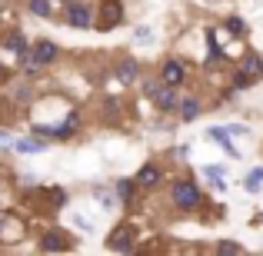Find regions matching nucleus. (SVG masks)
<instances>
[{
    "label": "nucleus",
    "mask_w": 263,
    "mask_h": 256,
    "mask_svg": "<svg viewBox=\"0 0 263 256\" xmlns=\"http://www.w3.org/2000/svg\"><path fill=\"white\" fill-rule=\"evenodd\" d=\"M263 77V57L260 53H253V50H247L243 57H240V70H237V77H233V87H250V84H257V80Z\"/></svg>",
    "instance_id": "1"
},
{
    "label": "nucleus",
    "mask_w": 263,
    "mask_h": 256,
    "mask_svg": "<svg viewBox=\"0 0 263 256\" xmlns=\"http://www.w3.org/2000/svg\"><path fill=\"white\" fill-rule=\"evenodd\" d=\"M170 200H174L177 210H193V206L200 203L197 183H190V180H177V183H170Z\"/></svg>",
    "instance_id": "2"
},
{
    "label": "nucleus",
    "mask_w": 263,
    "mask_h": 256,
    "mask_svg": "<svg viewBox=\"0 0 263 256\" xmlns=\"http://www.w3.org/2000/svg\"><path fill=\"white\" fill-rule=\"evenodd\" d=\"M53 57H57V44H53V40H37V44L27 50L24 64H27V70H37V67H44V64H53Z\"/></svg>",
    "instance_id": "3"
},
{
    "label": "nucleus",
    "mask_w": 263,
    "mask_h": 256,
    "mask_svg": "<svg viewBox=\"0 0 263 256\" xmlns=\"http://www.w3.org/2000/svg\"><path fill=\"white\" fill-rule=\"evenodd\" d=\"M143 90H147V93L150 96H154V103H157V110H163V113H167V110H174L177 107V93H174V87H170V84H157V80H147V87H143Z\"/></svg>",
    "instance_id": "4"
},
{
    "label": "nucleus",
    "mask_w": 263,
    "mask_h": 256,
    "mask_svg": "<svg viewBox=\"0 0 263 256\" xmlns=\"http://www.w3.org/2000/svg\"><path fill=\"white\" fill-rule=\"evenodd\" d=\"M134 243H137V230H134L130 223H120V226H117V230L107 237V246H110L114 253H130V250H134Z\"/></svg>",
    "instance_id": "5"
},
{
    "label": "nucleus",
    "mask_w": 263,
    "mask_h": 256,
    "mask_svg": "<svg viewBox=\"0 0 263 256\" xmlns=\"http://www.w3.org/2000/svg\"><path fill=\"white\" fill-rule=\"evenodd\" d=\"M123 24V4L120 0H100V30H114Z\"/></svg>",
    "instance_id": "6"
},
{
    "label": "nucleus",
    "mask_w": 263,
    "mask_h": 256,
    "mask_svg": "<svg viewBox=\"0 0 263 256\" xmlns=\"http://www.w3.org/2000/svg\"><path fill=\"white\" fill-rule=\"evenodd\" d=\"M24 237V220L17 213H4L0 216V243H17Z\"/></svg>",
    "instance_id": "7"
},
{
    "label": "nucleus",
    "mask_w": 263,
    "mask_h": 256,
    "mask_svg": "<svg viewBox=\"0 0 263 256\" xmlns=\"http://www.w3.org/2000/svg\"><path fill=\"white\" fill-rule=\"evenodd\" d=\"M67 24L70 27H90L93 24V7L90 4H70L67 7Z\"/></svg>",
    "instance_id": "8"
},
{
    "label": "nucleus",
    "mask_w": 263,
    "mask_h": 256,
    "mask_svg": "<svg viewBox=\"0 0 263 256\" xmlns=\"http://www.w3.org/2000/svg\"><path fill=\"white\" fill-rule=\"evenodd\" d=\"M160 80L163 84H170V87H180L186 80V67H183V60H167L163 64V70H160Z\"/></svg>",
    "instance_id": "9"
},
{
    "label": "nucleus",
    "mask_w": 263,
    "mask_h": 256,
    "mask_svg": "<svg viewBox=\"0 0 263 256\" xmlns=\"http://www.w3.org/2000/svg\"><path fill=\"white\" fill-rule=\"evenodd\" d=\"M40 250H47V253H64V250H70V240H67L64 230H53V233H47V237H44Z\"/></svg>",
    "instance_id": "10"
},
{
    "label": "nucleus",
    "mask_w": 263,
    "mask_h": 256,
    "mask_svg": "<svg viewBox=\"0 0 263 256\" xmlns=\"http://www.w3.org/2000/svg\"><path fill=\"white\" fill-rule=\"evenodd\" d=\"M137 183H140V186H157V183H160V167H157V163L140 167V173H137Z\"/></svg>",
    "instance_id": "11"
},
{
    "label": "nucleus",
    "mask_w": 263,
    "mask_h": 256,
    "mask_svg": "<svg viewBox=\"0 0 263 256\" xmlns=\"http://www.w3.org/2000/svg\"><path fill=\"white\" fill-rule=\"evenodd\" d=\"M4 47L10 53H27V40H24V33H17V30H10V33H4Z\"/></svg>",
    "instance_id": "12"
},
{
    "label": "nucleus",
    "mask_w": 263,
    "mask_h": 256,
    "mask_svg": "<svg viewBox=\"0 0 263 256\" xmlns=\"http://www.w3.org/2000/svg\"><path fill=\"white\" fill-rule=\"evenodd\" d=\"M13 147H17L20 153H40V150L47 147V136H44V140H37V136H24V140H17Z\"/></svg>",
    "instance_id": "13"
},
{
    "label": "nucleus",
    "mask_w": 263,
    "mask_h": 256,
    "mask_svg": "<svg viewBox=\"0 0 263 256\" xmlns=\"http://www.w3.org/2000/svg\"><path fill=\"white\" fill-rule=\"evenodd\" d=\"M206 133H210V140L223 143V147H227V153H230V156H237V147L230 143V133H227V127H210Z\"/></svg>",
    "instance_id": "14"
},
{
    "label": "nucleus",
    "mask_w": 263,
    "mask_h": 256,
    "mask_svg": "<svg viewBox=\"0 0 263 256\" xmlns=\"http://www.w3.org/2000/svg\"><path fill=\"white\" fill-rule=\"evenodd\" d=\"M117 77H120L123 80V84H130V80H134L137 77V60H120V64H117Z\"/></svg>",
    "instance_id": "15"
},
{
    "label": "nucleus",
    "mask_w": 263,
    "mask_h": 256,
    "mask_svg": "<svg viewBox=\"0 0 263 256\" xmlns=\"http://www.w3.org/2000/svg\"><path fill=\"white\" fill-rule=\"evenodd\" d=\"M197 113H200V100H197V96H186V100H180V116H183V120H193Z\"/></svg>",
    "instance_id": "16"
},
{
    "label": "nucleus",
    "mask_w": 263,
    "mask_h": 256,
    "mask_svg": "<svg viewBox=\"0 0 263 256\" xmlns=\"http://www.w3.org/2000/svg\"><path fill=\"white\" fill-rule=\"evenodd\" d=\"M260 186H263V167H257L250 176L243 180V190H247V193H260Z\"/></svg>",
    "instance_id": "17"
},
{
    "label": "nucleus",
    "mask_w": 263,
    "mask_h": 256,
    "mask_svg": "<svg viewBox=\"0 0 263 256\" xmlns=\"http://www.w3.org/2000/svg\"><path fill=\"white\" fill-rule=\"evenodd\" d=\"M203 173H206V180H210V183H213V186H217V190H220V193H223V190H227V183H223V167H206Z\"/></svg>",
    "instance_id": "18"
},
{
    "label": "nucleus",
    "mask_w": 263,
    "mask_h": 256,
    "mask_svg": "<svg viewBox=\"0 0 263 256\" xmlns=\"http://www.w3.org/2000/svg\"><path fill=\"white\" fill-rule=\"evenodd\" d=\"M30 13H37V17H50L53 4H50V0H30Z\"/></svg>",
    "instance_id": "19"
},
{
    "label": "nucleus",
    "mask_w": 263,
    "mask_h": 256,
    "mask_svg": "<svg viewBox=\"0 0 263 256\" xmlns=\"http://www.w3.org/2000/svg\"><path fill=\"white\" fill-rule=\"evenodd\" d=\"M93 196H97V203H100L103 210H114L117 200H114V193H110V190H93Z\"/></svg>",
    "instance_id": "20"
},
{
    "label": "nucleus",
    "mask_w": 263,
    "mask_h": 256,
    "mask_svg": "<svg viewBox=\"0 0 263 256\" xmlns=\"http://www.w3.org/2000/svg\"><path fill=\"white\" fill-rule=\"evenodd\" d=\"M117 193H120L123 203H130V200H134V190H130V183H117Z\"/></svg>",
    "instance_id": "21"
},
{
    "label": "nucleus",
    "mask_w": 263,
    "mask_h": 256,
    "mask_svg": "<svg viewBox=\"0 0 263 256\" xmlns=\"http://www.w3.org/2000/svg\"><path fill=\"white\" fill-rule=\"evenodd\" d=\"M217 250L220 253H243V246H237V243H220Z\"/></svg>",
    "instance_id": "22"
},
{
    "label": "nucleus",
    "mask_w": 263,
    "mask_h": 256,
    "mask_svg": "<svg viewBox=\"0 0 263 256\" xmlns=\"http://www.w3.org/2000/svg\"><path fill=\"white\" fill-rule=\"evenodd\" d=\"M227 27H230L233 33H243V20H237V17H230V20H227Z\"/></svg>",
    "instance_id": "23"
},
{
    "label": "nucleus",
    "mask_w": 263,
    "mask_h": 256,
    "mask_svg": "<svg viewBox=\"0 0 263 256\" xmlns=\"http://www.w3.org/2000/svg\"><path fill=\"white\" fill-rule=\"evenodd\" d=\"M150 37V27H137V40H147Z\"/></svg>",
    "instance_id": "24"
},
{
    "label": "nucleus",
    "mask_w": 263,
    "mask_h": 256,
    "mask_svg": "<svg viewBox=\"0 0 263 256\" xmlns=\"http://www.w3.org/2000/svg\"><path fill=\"white\" fill-rule=\"evenodd\" d=\"M10 143H13L10 133H4V130H0V147H10Z\"/></svg>",
    "instance_id": "25"
}]
</instances>
